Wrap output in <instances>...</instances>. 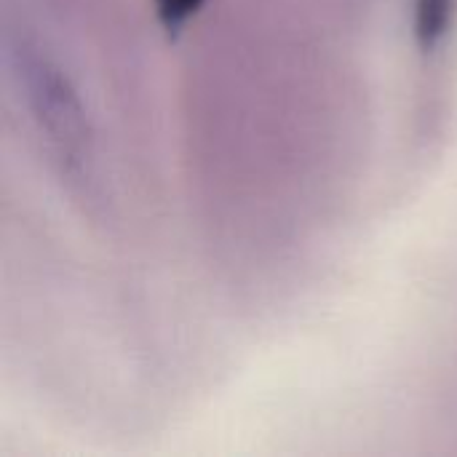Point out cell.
Returning <instances> with one entry per match:
<instances>
[{
	"label": "cell",
	"mask_w": 457,
	"mask_h": 457,
	"mask_svg": "<svg viewBox=\"0 0 457 457\" xmlns=\"http://www.w3.org/2000/svg\"><path fill=\"white\" fill-rule=\"evenodd\" d=\"M5 56L48 161L72 190L91 195L99 182L96 129L72 75L29 32H8Z\"/></svg>",
	"instance_id": "cell-1"
},
{
	"label": "cell",
	"mask_w": 457,
	"mask_h": 457,
	"mask_svg": "<svg viewBox=\"0 0 457 457\" xmlns=\"http://www.w3.org/2000/svg\"><path fill=\"white\" fill-rule=\"evenodd\" d=\"M457 0H412V35L423 54H436L453 35Z\"/></svg>",
	"instance_id": "cell-2"
},
{
	"label": "cell",
	"mask_w": 457,
	"mask_h": 457,
	"mask_svg": "<svg viewBox=\"0 0 457 457\" xmlns=\"http://www.w3.org/2000/svg\"><path fill=\"white\" fill-rule=\"evenodd\" d=\"M206 0H153L155 16L169 35H179L204 8Z\"/></svg>",
	"instance_id": "cell-3"
}]
</instances>
